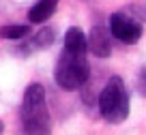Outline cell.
<instances>
[{"label":"cell","mask_w":146,"mask_h":135,"mask_svg":"<svg viewBox=\"0 0 146 135\" xmlns=\"http://www.w3.org/2000/svg\"><path fill=\"white\" fill-rule=\"evenodd\" d=\"M50 109L45 103V88L32 81L24 92L22 101V126L26 135H52Z\"/></svg>","instance_id":"1"},{"label":"cell","mask_w":146,"mask_h":135,"mask_svg":"<svg viewBox=\"0 0 146 135\" xmlns=\"http://www.w3.org/2000/svg\"><path fill=\"white\" fill-rule=\"evenodd\" d=\"M99 114L110 124H120L129 116V92L118 75H112L99 95Z\"/></svg>","instance_id":"2"},{"label":"cell","mask_w":146,"mask_h":135,"mask_svg":"<svg viewBox=\"0 0 146 135\" xmlns=\"http://www.w3.org/2000/svg\"><path fill=\"white\" fill-rule=\"evenodd\" d=\"M90 77V67L86 60V52H69L64 50L60 54L58 62H56V71H54V79L67 92L82 88Z\"/></svg>","instance_id":"3"},{"label":"cell","mask_w":146,"mask_h":135,"mask_svg":"<svg viewBox=\"0 0 146 135\" xmlns=\"http://www.w3.org/2000/svg\"><path fill=\"white\" fill-rule=\"evenodd\" d=\"M110 32L125 45H133L142 39V24L125 13H114L110 17Z\"/></svg>","instance_id":"4"},{"label":"cell","mask_w":146,"mask_h":135,"mask_svg":"<svg viewBox=\"0 0 146 135\" xmlns=\"http://www.w3.org/2000/svg\"><path fill=\"white\" fill-rule=\"evenodd\" d=\"M88 50L95 54L97 58H108L112 54V43H110V34L101 26H95L88 34Z\"/></svg>","instance_id":"5"},{"label":"cell","mask_w":146,"mask_h":135,"mask_svg":"<svg viewBox=\"0 0 146 135\" xmlns=\"http://www.w3.org/2000/svg\"><path fill=\"white\" fill-rule=\"evenodd\" d=\"M58 7V0H39L30 11H28V19L30 24H43L45 19L52 17V13Z\"/></svg>","instance_id":"6"},{"label":"cell","mask_w":146,"mask_h":135,"mask_svg":"<svg viewBox=\"0 0 146 135\" xmlns=\"http://www.w3.org/2000/svg\"><path fill=\"white\" fill-rule=\"evenodd\" d=\"M64 50L69 52H86L88 50V36L80 30L78 26H73L64 34Z\"/></svg>","instance_id":"7"},{"label":"cell","mask_w":146,"mask_h":135,"mask_svg":"<svg viewBox=\"0 0 146 135\" xmlns=\"http://www.w3.org/2000/svg\"><path fill=\"white\" fill-rule=\"evenodd\" d=\"M54 41H56L54 30H52V28H41L39 32H35V34H32L28 47H30V50H45V47H50Z\"/></svg>","instance_id":"8"},{"label":"cell","mask_w":146,"mask_h":135,"mask_svg":"<svg viewBox=\"0 0 146 135\" xmlns=\"http://www.w3.org/2000/svg\"><path fill=\"white\" fill-rule=\"evenodd\" d=\"M30 34V26H22V24H13V26H5L0 28V36L2 39H24V36Z\"/></svg>","instance_id":"9"},{"label":"cell","mask_w":146,"mask_h":135,"mask_svg":"<svg viewBox=\"0 0 146 135\" xmlns=\"http://www.w3.org/2000/svg\"><path fill=\"white\" fill-rule=\"evenodd\" d=\"M137 92L142 97H146V69H142L140 75H137Z\"/></svg>","instance_id":"10"},{"label":"cell","mask_w":146,"mask_h":135,"mask_svg":"<svg viewBox=\"0 0 146 135\" xmlns=\"http://www.w3.org/2000/svg\"><path fill=\"white\" fill-rule=\"evenodd\" d=\"M131 11L135 13V17H140V19L146 22V7H131Z\"/></svg>","instance_id":"11"},{"label":"cell","mask_w":146,"mask_h":135,"mask_svg":"<svg viewBox=\"0 0 146 135\" xmlns=\"http://www.w3.org/2000/svg\"><path fill=\"white\" fill-rule=\"evenodd\" d=\"M2 133H5V122L0 120V135H2Z\"/></svg>","instance_id":"12"}]
</instances>
